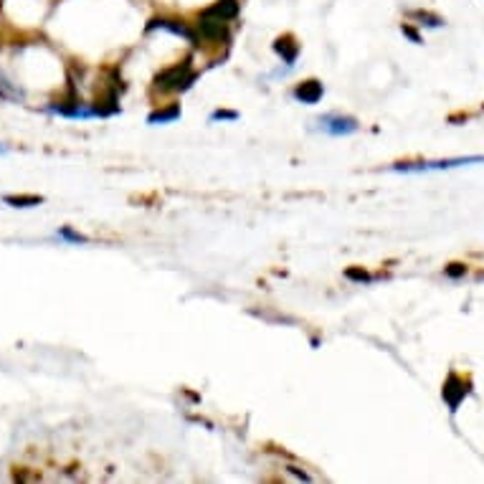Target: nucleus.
<instances>
[{
  "mask_svg": "<svg viewBox=\"0 0 484 484\" xmlns=\"http://www.w3.org/2000/svg\"><path fill=\"white\" fill-rule=\"evenodd\" d=\"M6 152H8V147H6L3 142H0V155H6Z\"/></svg>",
  "mask_w": 484,
  "mask_h": 484,
  "instance_id": "6ab92c4d",
  "label": "nucleus"
},
{
  "mask_svg": "<svg viewBox=\"0 0 484 484\" xmlns=\"http://www.w3.org/2000/svg\"><path fill=\"white\" fill-rule=\"evenodd\" d=\"M414 21H419V26H428V28H441L444 26V21L438 16H433V13H428V11H411L409 13Z\"/></svg>",
  "mask_w": 484,
  "mask_h": 484,
  "instance_id": "f8f14e48",
  "label": "nucleus"
},
{
  "mask_svg": "<svg viewBox=\"0 0 484 484\" xmlns=\"http://www.w3.org/2000/svg\"><path fill=\"white\" fill-rule=\"evenodd\" d=\"M345 277L350 279V282H360V284L370 282V274H368V271H363V269H347Z\"/></svg>",
  "mask_w": 484,
  "mask_h": 484,
  "instance_id": "4468645a",
  "label": "nucleus"
},
{
  "mask_svg": "<svg viewBox=\"0 0 484 484\" xmlns=\"http://www.w3.org/2000/svg\"><path fill=\"white\" fill-rule=\"evenodd\" d=\"M469 393H472V383L464 381V378L456 373H449L444 388H441V398H444V404L449 406L451 414H456V409H459L461 401H464Z\"/></svg>",
  "mask_w": 484,
  "mask_h": 484,
  "instance_id": "20e7f679",
  "label": "nucleus"
},
{
  "mask_svg": "<svg viewBox=\"0 0 484 484\" xmlns=\"http://www.w3.org/2000/svg\"><path fill=\"white\" fill-rule=\"evenodd\" d=\"M484 162V155H467V157H446V160H431V162H396L391 170L396 173H431V170H449V167L461 165H479Z\"/></svg>",
  "mask_w": 484,
  "mask_h": 484,
  "instance_id": "f03ea898",
  "label": "nucleus"
},
{
  "mask_svg": "<svg viewBox=\"0 0 484 484\" xmlns=\"http://www.w3.org/2000/svg\"><path fill=\"white\" fill-rule=\"evenodd\" d=\"M178 117H180V107L178 104H170L167 110L152 112V115L147 117V122H150V125H167V122H175Z\"/></svg>",
  "mask_w": 484,
  "mask_h": 484,
  "instance_id": "9d476101",
  "label": "nucleus"
},
{
  "mask_svg": "<svg viewBox=\"0 0 484 484\" xmlns=\"http://www.w3.org/2000/svg\"><path fill=\"white\" fill-rule=\"evenodd\" d=\"M201 16L216 18V21H226V23H228V21H233V18L238 16V0H219V3H214L211 8H206Z\"/></svg>",
  "mask_w": 484,
  "mask_h": 484,
  "instance_id": "0eeeda50",
  "label": "nucleus"
},
{
  "mask_svg": "<svg viewBox=\"0 0 484 484\" xmlns=\"http://www.w3.org/2000/svg\"><path fill=\"white\" fill-rule=\"evenodd\" d=\"M58 238H64V241H69V243H87V241H89L87 236H81V233L71 231L69 226H64V228H58Z\"/></svg>",
  "mask_w": 484,
  "mask_h": 484,
  "instance_id": "ddd939ff",
  "label": "nucleus"
},
{
  "mask_svg": "<svg viewBox=\"0 0 484 484\" xmlns=\"http://www.w3.org/2000/svg\"><path fill=\"white\" fill-rule=\"evenodd\" d=\"M274 51L282 56L284 64L294 66V61H297V56H300V43L294 41V36H279V38L274 41Z\"/></svg>",
  "mask_w": 484,
  "mask_h": 484,
  "instance_id": "1a4fd4ad",
  "label": "nucleus"
},
{
  "mask_svg": "<svg viewBox=\"0 0 484 484\" xmlns=\"http://www.w3.org/2000/svg\"><path fill=\"white\" fill-rule=\"evenodd\" d=\"M444 271H446V277L456 279V277H464V274H467V266L464 264H449Z\"/></svg>",
  "mask_w": 484,
  "mask_h": 484,
  "instance_id": "2eb2a0df",
  "label": "nucleus"
},
{
  "mask_svg": "<svg viewBox=\"0 0 484 484\" xmlns=\"http://www.w3.org/2000/svg\"><path fill=\"white\" fill-rule=\"evenodd\" d=\"M315 127L320 130V132L330 135V137H347V135L357 132V120L350 115H337V112H332V115H322L315 120Z\"/></svg>",
  "mask_w": 484,
  "mask_h": 484,
  "instance_id": "7ed1b4c3",
  "label": "nucleus"
},
{
  "mask_svg": "<svg viewBox=\"0 0 484 484\" xmlns=\"http://www.w3.org/2000/svg\"><path fill=\"white\" fill-rule=\"evenodd\" d=\"M211 120H228V122H233V120H238V115L236 112H226V110H216L214 115H211Z\"/></svg>",
  "mask_w": 484,
  "mask_h": 484,
  "instance_id": "dca6fc26",
  "label": "nucleus"
},
{
  "mask_svg": "<svg viewBox=\"0 0 484 484\" xmlns=\"http://www.w3.org/2000/svg\"><path fill=\"white\" fill-rule=\"evenodd\" d=\"M404 33L409 36L411 41H414V43H421V38H419V33H416L414 28H411V26H404Z\"/></svg>",
  "mask_w": 484,
  "mask_h": 484,
  "instance_id": "f3484780",
  "label": "nucleus"
},
{
  "mask_svg": "<svg viewBox=\"0 0 484 484\" xmlns=\"http://www.w3.org/2000/svg\"><path fill=\"white\" fill-rule=\"evenodd\" d=\"M325 89L322 84H320L317 79H310V81H302L300 87L294 89V99L302 104H317L320 99H322Z\"/></svg>",
  "mask_w": 484,
  "mask_h": 484,
  "instance_id": "6e6552de",
  "label": "nucleus"
},
{
  "mask_svg": "<svg viewBox=\"0 0 484 484\" xmlns=\"http://www.w3.org/2000/svg\"><path fill=\"white\" fill-rule=\"evenodd\" d=\"M3 201H6L11 208H36L43 203V198L41 196H6Z\"/></svg>",
  "mask_w": 484,
  "mask_h": 484,
  "instance_id": "9b49d317",
  "label": "nucleus"
},
{
  "mask_svg": "<svg viewBox=\"0 0 484 484\" xmlns=\"http://www.w3.org/2000/svg\"><path fill=\"white\" fill-rule=\"evenodd\" d=\"M287 472H289V474H294V477L305 479V482H310V474H305V472H302V469H297V467H289Z\"/></svg>",
  "mask_w": 484,
  "mask_h": 484,
  "instance_id": "a211bd4d",
  "label": "nucleus"
},
{
  "mask_svg": "<svg viewBox=\"0 0 484 484\" xmlns=\"http://www.w3.org/2000/svg\"><path fill=\"white\" fill-rule=\"evenodd\" d=\"M198 33H201L203 41H226L228 38V26H226V21H216V18L201 16Z\"/></svg>",
  "mask_w": 484,
  "mask_h": 484,
  "instance_id": "423d86ee",
  "label": "nucleus"
},
{
  "mask_svg": "<svg viewBox=\"0 0 484 484\" xmlns=\"http://www.w3.org/2000/svg\"><path fill=\"white\" fill-rule=\"evenodd\" d=\"M150 31L160 28V31H170L173 36H180V38H185L188 43H193V46H198V36L193 33L191 28L185 23H180V21H170V18H155V21H150V26H147Z\"/></svg>",
  "mask_w": 484,
  "mask_h": 484,
  "instance_id": "39448f33",
  "label": "nucleus"
},
{
  "mask_svg": "<svg viewBox=\"0 0 484 484\" xmlns=\"http://www.w3.org/2000/svg\"><path fill=\"white\" fill-rule=\"evenodd\" d=\"M193 81H196V71H193L191 61H183V64H175L157 74L155 89L157 92H185L193 87Z\"/></svg>",
  "mask_w": 484,
  "mask_h": 484,
  "instance_id": "f257e3e1",
  "label": "nucleus"
}]
</instances>
